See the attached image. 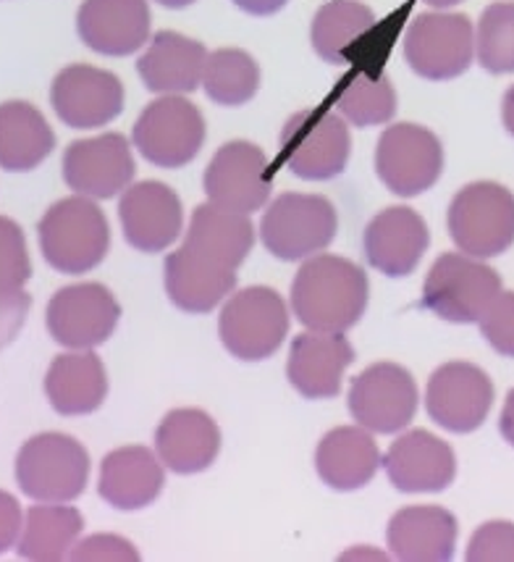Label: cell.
I'll list each match as a JSON object with an SVG mask.
<instances>
[{"label": "cell", "instance_id": "obj_1", "mask_svg": "<svg viewBox=\"0 0 514 562\" xmlns=\"http://www.w3.org/2000/svg\"><path fill=\"white\" fill-rule=\"evenodd\" d=\"M370 284L357 263L342 256H312L292 281V311L310 331L344 334L365 316Z\"/></svg>", "mask_w": 514, "mask_h": 562}, {"label": "cell", "instance_id": "obj_2", "mask_svg": "<svg viewBox=\"0 0 514 562\" xmlns=\"http://www.w3.org/2000/svg\"><path fill=\"white\" fill-rule=\"evenodd\" d=\"M39 250L58 273H90L111 250V226L92 198L73 195L53 203L39 218Z\"/></svg>", "mask_w": 514, "mask_h": 562}, {"label": "cell", "instance_id": "obj_3", "mask_svg": "<svg viewBox=\"0 0 514 562\" xmlns=\"http://www.w3.org/2000/svg\"><path fill=\"white\" fill-rule=\"evenodd\" d=\"M446 229L459 252L489 260L514 245V195L504 184L472 182L452 198Z\"/></svg>", "mask_w": 514, "mask_h": 562}, {"label": "cell", "instance_id": "obj_4", "mask_svg": "<svg viewBox=\"0 0 514 562\" xmlns=\"http://www.w3.org/2000/svg\"><path fill=\"white\" fill-rule=\"evenodd\" d=\"M16 481L30 499L66 505L87 490L90 454L69 434H37L19 450Z\"/></svg>", "mask_w": 514, "mask_h": 562}, {"label": "cell", "instance_id": "obj_5", "mask_svg": "<svg viewBox=\"0 0 514 562\" xmlns=\"http://www.w3.org/2000/svg\"><path fill=\"white\" fill-rule=\"evenodd\" d=\"M278 150L294 177L325 182L346 169L352 153L350 126L333 109H302L286 119Z\"/></svg>", "mask_w": 514, "mask_h": 562}, {"label": "cell", "instance_id": "obj_6", "mask_svg": "<svg viewBox=\"0 0 514 562\" xmlns=\"http://www.w3.org/2000/svg\"><path fill=\"white\" fill-rule=\"evenodd\" d=\"M339 229L336 209L329 198L286 192L260 221V239L278 260H307L333 243Z\"/></svg>", "mask_w": 514, "mask_h": 562}, {"label": "cell", "instance_id": "obj_7", "mask_svg": "<svg viewBox=\"0 0 514 562\" xmlns=\"http://www.w3.org/2000/svg\"><path fill=\"white\" fill-rule=\"evenodd\" d=\"M218 334L237 360H269L289 334V311L282 294L271 286H247L226 300L218 318Z\"/></svg>", "mask_w": 514, "mask_h": 562}, {"label": "cell", "instance_id": "obj_8", "mask_svg": "<svg viewBox=\"0 0 514 562\" xmlns=\"http://www.w3.org/2000/svg\"><path fill=\"white\" fill-rule=\"evenodd\" d=\"M502 292V277L465 252H444L431 266L423 284V305L449 324H478Z\"/></svg>", "mask_w": 514, "mask_h": 562}, {"label": "cell", "instance_id": "obj_9", "mask_svg": "<svg viewBox=\"0 0 514 562\" xmlns=\"http://www.w3.org/2000/svg\"><path fill=\"white\" fill-rule=\"evenodd\" d=\"M132 143L147 164L158 169H182L203 150L205 119L186 98L163 95L139 113Z\"/></svg>", "mask_w": 514, "mask_h": 562}, {"label": "cell", "instance_id": "obj_10", "mask_svg": "<svg viewBox=\"0 0 514 562\" xmlns=\"http://www.w3.org/2000/svg\"><path fill=\"white\" fill-rule=\"evenodd\" d=\"M404 58L429 82L457 79L476 58V30L465 13H420L407 26Z\"/></svg>", "mask_w": 514, "mask_h": 562}, {"label": "cell", "instance_id": "obj_11", "mask_svg": "<svg viewBox=\"0 0 514 562\" xmlns=\"http://www.w3.org/2000/svg\"><path fill=\"white\" fill-rule=\"evenodd\" d=\"M444 171V145L420 124H393L384 130L376 147V173L397 198L429 192Z\"/></svg>", "mask_w": 514, "mask_h": 562}, {"label": "cell", "instance_id": "obj_12", "mask_svg": "<svg viewBox=\"0 0 514 562\" xmlns=\"http://www.w3.org/2000/svg\"><path fill=\"white\" fill-rule=\"evenodd\" d=\"M208 203L226 211L255 213L269 203L273 179L271 160L255 143L231 139L220 145L203 177Z\"/></svg>", "mask_w": 514, "mask_h": 562}, {"label": "cell", "instance_id": "obj_13", "mask_svg": "<svg viewBox=\"0 0 514 562\" xmlns=\"http://www.w3.org/2000/svg\"><path fill=\"white\" fill-rule=\"evenodd\" d=\"M122 318V305L108 286L71 284L50 297L45 311V326L58 345L69 350H92L108 342Z\"/></svg>", "mask_w": 514, "mask_h": 562}, {"label": "cell", "instance_id": "obj_14", "mask_svg": "<svg viewBox=\"0 0 514 562\" xmlns=\"http://www.w3.org/2000/svg\"><path fill=\"white\" fill-rule=\"evenodd\" d=\"M418 384L399 363H373L350 386V413L373 434H397L415 418Z\"/></svg>", "mask_w": 514, "mask_h": 562}, {"label": "cell", "instance_id": "obj_15", "mask_svg": "<svg viewBox=\"0 0 514 562\" xmlns=\"http://www.w3.org/2000/svg\"><path fill=\"white\" fill-rule=\"evenodd\" d=\"M493 405V381L483 368L454 360L433 371L425 411L433 424L452 434H470L486 424Z\"/></svg>", "mask_w": 514, "mask_h": 562}, {"label": "cell", "instance_id": "obj_16", "mask_svg": "<svg viewBox=\"0 0 514 562\" xmlns=\"http://www.w3.org/2000/svg\"><path fill=\"white\" fill-rule=\"evenodd\" d=\"M50 105L71 130H100L124 111V85L98 66L71 64L53 79Z\"/></svg>", "mask_w": 514, "mask_h": 562}, {"label": "cell", "instance_id": "obj_17", "mask_svg": "<svg viewBox=\"0 0 514 562\" xmlns=\"http://www.w3.org/2000/svg\"><path fill=\"white\" fill-rule=\"evenodd\" d=\"M64 182L77 195L111 200L135 179V156L129 139L118 132L77 139L64 153Z\"/></svg>", "mask_w": 514, "mask_h": 562}, {"label": "cell", "instance_id": "obj_18", "mask_svg": "<svg viewBox=\"0 0 514 562\" xmlns=\"http://www.w3.org/2000/svg\"><path fill=\"white\" fill-rule=\"evenodd\" d=\"M118 218L126 243L139 252H163L176 243L184 226L182 200L163 182H137L122 192Z\"/></svg>", "mask_w": 514, "mask_h": 562}, {"label": "cell", "instance_id": "obj_19", "mask_svg": "<svg viewBox=\"0 0 514 562\" xmlns=\"http://www.w3.org/2000/svg\"><path fill=\"white\" fill-rule=\"evenodd\" d=\"M431 245L423 216L407 205H391L367 224L363 237L365 260L389 279L410 277Z\"/></svg>", "mask_w": 514, "mask_h": 562}, {"label": "cell", "instance_id": "obj_20", "mask_svg": "<svg viewBox=\"0 0 514 562\" xmlns=\"http://www.w3.org/2000/svg\"><path fill=\"white\" fill-rule=\"evenodd\" d=\"M150 5L147 0H84L77 11L82 43L100 56L124 58L150 43Z\"/></svg>", "mask_w": 514, "mask_h": 562}, {"label": "cell", "instance_id": "obj_21", "mask_svg": "<svg viewBox=\"0 0 514 562\" xmlns=\"http://www.w3.org/2000/svg\"><path fill=\"white\" fill-rule=\"evenodd\" d=\"M355 358L344 334L305 331L292 342L286 379L307 400H331L342 392L344 373Z\"/></svg>", "mask_w": 514, "mask_h": 562}, {"label": "cell", "instance_id": "obj_22", "mask_svg": "<svg viewBox=\"0 0 514 562\" xmlns=\"http://www.w3.org/2000/svg\"><path fill=\"white\" fill-rule=\"evenodd\" d=\"M384 468L393 490L407 494L444 492L457 476V458L452 447L436 434L415 428L391 441Z\"/></svg>", "mask_w": 514, "mask_h": 562}, {"label": "cell", "instance_id": "obj_23", "mask_svg": "<svg viewBox=\"0 0 514 562\" xmlns=\"http://www.w3.org/2000/svg\"><path fill=\"white\" fill-rule=\"evenodd\" d=\"M165 292L179 311L199 313L216 311L237 286V269L218 263L216 258L205 256L195 247L182 245L165 258L163 266Z\"/></svg>", "mask_w": 514, "mask_h": 562}, {"label": "cell", "instance_id": "obj_24", "mask_svg": "<svg viewBox=\"0 0 514 562\" xmlns=\"http://www.w3.org/2000/svg\"><path fill=\"white\" fill-rule=\"evenodd\" d=\"M210 53L197 40L163 30L152 35L137 71L142 85L158 95H186L203 85V71Z\"/></svg>", "mask_w": 514, "mask_h": 562}, {"label": "cell", "instance_id": "obj_25", "mask_svg": "<svg viewBox=\"0 0 514 562\" xmlns=\"http://www.w3.org/2000/svg\"><path fill=\"white\" fill-rule=\"evenodd\" d=\"M386 541L402 562H446L457 547V518L438 505H412L393 513Z\"/></svg>", "mask_w": 514, "mask_h": 562}, {"label": "cell", "instance_id": "obj_26", "mask_svg": "<svg viewBox=\"0 0 514 562\" xmlns=\"http://www.w3.org/2000/svg\"><path fill=\"white\" fill-rule=\"evenodd\" d=\"M220 452L218 424L195 407L171 411L156 431V454L169 471L192 476L208 471Z\"/></svg>", "mask_w": 514, "mask_h": 562}, {"label": "cell", "instance_id": "obj_27", "mask_svg": "<svg viewBox=\"0 0 514 562\" xmlns=\"http://www.w3.org/2000/svg\"><path fill=\"white\" fill-rule=\"evenodd\" d=\"M163 463L147 447H122L103 458L100 465V497L116 510H142L163 492Z\"/></svg>", "mask_w": 514, "mask_h": 562}, {"label": "cell", "instance_id": "obj_28", "mask_svg": "<svg viewBox=\"0 0 514 562\" xmlns=\"http://www.w3.org/2000/svg\"><path fill=\"white\" fill-rule=\"evenodd\" d=\"M380 465V450L363 426H339L320 439L316 471L325 486L355 492L370 484Z\"/></svg>", "mask_w": 514, "mask_h": 562}, {"label": "cell", "instance_id": "obj_29", "mask_svg": "<svg viewBox=\"0 0 514 562\" xmlns=\"http://www.w3.org/2000/svg\"><path fill=\"white\" fill-rule=\"evenodd\" d=\"M45 394L61 416H90L108 394V373L92 350L58 355L45 373Z\"/></svg>", "mask_w": 514, "mask_h": 562}, {"label": "cell", "instance_id": "obj_30", "mask_svg": "<svg viewBox=\"0 0 514 562\" xmlns=\"http://www.w3.org/2000/svg\"><path fill=\"white\" fill-rule=\"evenodd\" d=\"M56 147L48 119L32 103H0V169L24 173L37 169Z\"/></svg>", "mask_w": 514, "mask_h": 562}, {"label": "cell", "instance_id": "obj_31", "mask_svg": "<svg viewBox=\"0 0 514 562\" xmlns=\"http://www.w3.org/2000/svg\"><path fill=\"white\" fill-rule=\"evenodd\" d=\"M184 245L216 258L229 269H239L255 245V226L247 213L226 211L216 203H203L192 213Z\"/></svg>", "mask_w": 514, "mask_h": 562}, {"label": "cell", "instance_id": "obj_32", "mask_svg": "<svg viewBox=\"0 0 514 562\" xmlns=\"http://www.w3.org/2000/svg\"><path fill=\"white\" fill-rule=\"evenodd\" d=\"M84 531V518L77 507L35 505L26 510V520L19 533V558L37 562H56L69 558L73 544Z\"/></svg>", "mask_w": 514, "mask_h": 562}, {"label": "cell", "instance_id": "obj_33", "mask_svg": "<svg viewBox=\"0 0 514 562\" xmlns=\"http://www.w3.org/2000/svg\"><path fill=\"white\" fill-rule=\"evenodd\" d=\"M376 26V13L357 0H331L320 5L310 26L312 50L325 64L342 66L352 61V50Z\"/></svg>", "mask_w": 514, "mask_h": 562}, {"label": "cell", "instance_id": "obj_34", "mask_svg": "<svg viewBox=\"0 0 514 562\" xmlns=\"http://www.w3.org/2000/svg\"><path fill=\"white\" fill-rule=\"evenodd\" d=\"M331 109L359 130H370L391 122L397 113V90L386 74L352 69L336 82Z\"/></svg>", "mask_w": 514, "mask_h": 562}, {"label": "cell", "instance_id": "obj_35", "mask_svg": "<svg viewBox=\"0 0 514 562\" xmlns=\"http://www.w3.org/2000/svg\"><path fill=\"white\" fill-rule=\"evenodd\" d=\"M203 87L216 105L237 109L250 103L260 90V66L247 50L224 48L208 56L203 71Z\"/></svg>", "mask_w": 514, "mask_h": 562}, {"label": "cell", "instance_id": "obj_36", "mask_svg": "<svg viewBox=\"0 0 514 562\" xmlns=\"http://www.w3.org/2000/svg\"><path fill=\"white\" fill-rule=\"evenodd\" d=\"M478 64L491 74H514V3H493L476 30Z\"/></svg>", "mask_w": 514, "mask_h": 562}, {"label": "cell", "instance_id": "obj_37", "mask_svg": "<svg viewBox=\"0 0 514 562\" xmlns=\"http://www.w3.org/2000/svg\"><path fill=\"white\" fill-rule=\"evenodd\" d=\"M30 277L32 263L22 226L13 218L0 216V292L24 290Z\"/></svg>", "mask_w": 514, "mask_h": 562}, {"label": "cell", "instance_id": "obj_38", "mask_svg": "<svg viewBox=\"0 0 514 562\" xmlns=\"http://www.w3.org/2000/svg\"><path fill=\"white\" fill-rule=\"evenodd\" d=\"M465 558L470 562H514V524L491 520L472 533Z\"/></svg>", "mask_w": 514, "mask_h": 562}, {"label": "cell", "instance_id": "obj_39", "mask_svg": "<svg viewBox=\"0 0 514 562\" xmlns=\"http://www.w3.org/2000/svg\"><path fill=\"white\" fill-rule=\"evenodd\" d=\"M478 324L493 350L504 358H514V292H499Z\"/></svg>", "mask_w": 514, "mask_h": 562}, {"label": "cell", "instance_id": "obj_40", "mask_svg": "<svg viewBox=\"0 0 514 562\" xmlns=\"http://www.w3.org/2000/svg\"><path fill=\"white\" fill-rule=\"evenodd\" d=\"M71 560L84 562V560H98V562H132L139 560V552L135 550L132 541L122 537H113V533H95V537L77 541L69 554Z\"/></svg>", "mask_w": 514, "mask_h": 562}, {"label": "cell", "instance_id": "obj_41", "mask_svg": "<svg viewBox=\"0 0 514 562\" xmlns=\"http://www.w3.org/2000/svg\"><path fill=\"white\" fill-rule=\"evenodd\" d=\"M30 307L32 297L24 290L0 292V350L9 347L16 339V334L22 331Z\"/></svg>", "mask_w": 514, "mask_h": 562}, {"label": "cell", "instance_id": "obj_42", "mask_svg": "<svg viewBox=\"0 0 514 562\" xmlns=\"http://www.w3.org/2000/svg\"><path fill=\"white\" fill-rule=\"evenodd\" d=\"M24 526V513L19 507L16 497H11L9 492L0 490V554H3L9 547H13V541L19 539Z\"/></svg>", "mask_w": 514, "mask_h": 562}, {"label": "cell", "instance_id": "obj_43", "mask_svg": "<svg viewBox=\"0 0 514 562\" xmlns=\"http://www.w3.org/2000/svg\"><path fill=\"white\" fill-rule=\"evenodd\" d=\"M289 0H233L239 11L250 13V16H273L284 9Z\"/></svg>", "mask_w": 514, "mask_h": 562}, {"label": "cell", "instance_id": "obj_44", "mask_svg": "<svg viewBox=\"0 0 514 562\" xmlns=\"http://www.w3.org/2000/svg\"><path fill=\"white\" fill-rule=\"evenodd\" d=\"M499 428H502V437L514 447V390L506 394L502 416H499Z\"/></svg>", "mask_w": 514, "mask_h": 562}, {"label": "cell", "instance_id": "obj_45", "mask_svg": "<svg viewBox=\"0 0 514 562\" xmlns=\"http://www.w3.org/2000/svg\"><path fill=\"white\" fill-rule=\"evenodd\" d=\"M502 122H504V130L510 132L514 137V85L510 90L504 92V100H502Z\"/></svg>", "mask_w": 514, "mask_h": 562}, {"label": "cell", "instance_id": "obj_46", "mask_svg": "<svg viewBox=\"0 0 514 562\" xmlns=\"http://www.w3.org/2000/svg\"><path fill=\"white\" fill-rule=\"evenodd\" d=\"M156 3L165 5V9H186V5H192L195 0H156Z\"/></svg>", "mask_w": 514, "mask_h": 562}, {"label": "cell", "instance_id": "obj_47", "mask_svg": "<svg viewBox=\"0 0 514 562\" xmlns=\"http://www.w3.org/2000/svg\"><path fill=\"white\" fill-rule=\"evenodd\" d=\"M425 3L433 5V9H449V5L462 3V0H425Z\"/></svg>", "mask_w": 514, "mask_h": 562}]
</instances>
